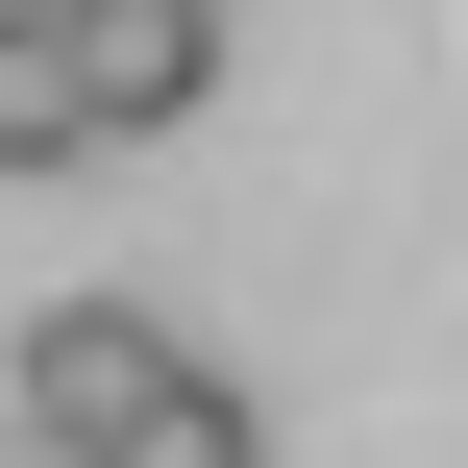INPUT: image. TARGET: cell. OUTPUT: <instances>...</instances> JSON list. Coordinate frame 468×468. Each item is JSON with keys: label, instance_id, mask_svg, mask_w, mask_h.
Segmentation results:
<instances>
[{"label": "cell", "instance_id": "6da1fadb", "mask_svg": "<svg viewBox=\"0 0 468 468\" xmlns=\"http://www.w3.org/2000/svg\"><path fill=\"white\" fill-rule=\"evenodd\" d=\"M148 395H173V321H148V296H49V321H25V370H0V420H49L74 468L123 444Z\"/></svg>", "mask_w": 468, "mask_h": 468}, {"label": "cell", "instance_id": "7a4b0ae2", "mask_svg": "<svg viewBox=\"0 0 468 468\" xmlns=\"http://www.w3.org/2000/svg\"><path fill=\"white\" fill-rule=\"evenodd\" d=\"M74 49H99V123L148 148V123H197V74H222V0H74Z\"/></svg>", "mask_w": 468, "mask_h": 468}, {"label": "cell", "instance_id": "3957f363", "mask_svg": "<svg viewBox=\"0 0 468 468\" xmlns=\"http://www.w3.org/2000/svg\"><path fill=\"white\" fill-rule=\"evenodd\" d=\"M74 148H123L99 49H74V0H0V173H74Z\"/></svg>", "mask_w": 468, "mask_h": 468}, {"label": "cell", "instance_id": "277c9868", "mask_svg": "<svg viewBox=\"0 0 468 468\" xmlns=\"http://www.w3.org/2000/svg\"><path fill=\"white\" fill-rule=\"evenodd\" d=\"M99 468H271V420H247V370H197V346H173V395H148Z\"/></svg>", "mask_w": 468, "mask_h": 468}]
</instances>
